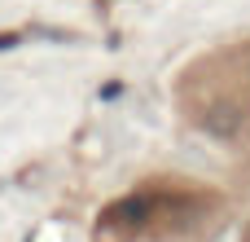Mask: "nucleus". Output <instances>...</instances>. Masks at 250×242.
I'll return each instance as SVG.
<instances>
[{"instance_id": "1", "label": "nucleus", "mask_w": 250, "mask_h": 242, "mask_svg": "<svg viewBox=\"0 0 250 242\" xmlns=\"http://www.w3.org/2000/svg\"><path fill=\"white\" fill-rule=\"evenodd\" d=\"M224 212V198L185 176H154L114 198L97 216L101 242H185L211 229Z\"/></svg>"}]
</instances>
